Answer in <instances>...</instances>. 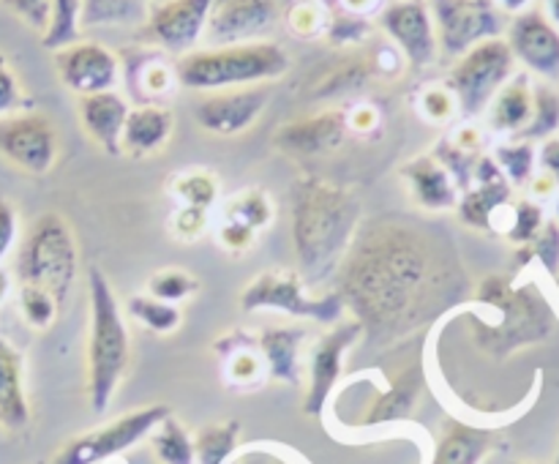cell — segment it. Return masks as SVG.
Segmentation results:
<instances>
[{"mask_svg":"<svg viewBox=\"0 0 559 464\" xmlns=\"http://www.w3.org/2000/svg\"><path fill=\"white\" fill-rule=\"evenodd\" d=\"M336 282L344 309L380 347L413 336L473 293L451 235L402 216L360 224Z\"/></svg>","mask_w":559,"mask_h":464,"instance_id":"cell-1","label":"cell"},{"mask_svg":"<svg viewBox=\"0 0 559 464\" xmlns=\"http://www.w3.org/2000/svg\"><path fill=\"white\" fill-rule=\"evenodd\" d=\"M293 246L306 287L336 282L338 267L360 227V202L353 191L322 178L293 183Z\"/></svg>","mask_w":559,"mask_h":464,"instance_id":"cell-2","label":"cell"},{"mask_svg":"<svg viewBox=\"0 0 559 464\" xmlns=\"http://www.w3.org/2000/svg\"><path fill=\"white\" fill-rule=\"evenodd\" d=\"M475 304L473 338L495 358L540 344L555 331V311L535 284H516L511 276L491 273L475 287Z\"/></svg>","mask_w":559,"mask_h":464,"instance_id":"cell-3","label":"cell"},{"mask_svg":"<svg viewBox=\"0 0 559 464\" xmlns=\"http://www.w3.org/2000/svg\"><path fill=\"white\" fill-rule=\"evenodd\" d=\"M91 336H87V398L93 413H107L131 364V336L115 289L98 267L87 271Z\"/></svg>","mask_w":559,"mask_h":464,"instance_id":"cell-4","label":"cell"},{"mask_svg":"<svg viewBox=\"0 0 559 464\" xmlns=\"http://www.w3.org/2000/svg\"><path fill=\"white\" fill-rule=\"evenodd\" d=\"M293 66L287 49L273 41L227 44V47L191 49L175 63V76L189 91L216 93L233 87L265 85L284 76Z\"/></svg>","mask_w":559,"mask_h":464,"instance_id":"cell-5","label":"cell"},{"mask_svg":"<svg viewBox=\"0 0 559 464\" xmlns=\"http://www.w3.org/2000/svg\"><path fill=\"white\" fill-rule=\"evenodd\" d=\"M80 267L76 238L60 213H41L25 233L16 254V278L55 295L63 304Z\"/></svg>","mask_w":559,"mask_h":464,"instance_id":"cell-6","label":"cell"},{"mask_svg":"<svg viewBox=\"0 0 559 464\" xmlns=\"http://www.w3.org/2000/svg\"><path fill=\"white\" fill-rule=\"evenodd\" d=\"M516 69L511 47L506 38H489L456 58V63L448 71V91L456 96L459 115L462 118H478L489 104L495 102L497 93L502 91Z\"/></svg>","mask_w":559,"mask_h":464,"instance_id":"cell-7","label":"cell"},{"mask_svg":"<svg viewBox=\"0 0 559 464\" xmlns=\"http://www.w3.org/2000/svg\"><path fill=\"white\" fill-rule=\"evenodd\" d=\"M240 309L246 314L265 309L284 311L289 317H304V320L325 322V325L342 322L344 311H347L336 289L322 295H309L304 278L295 271H267L251 278L249 287L240 293Z\"/></svg>","mask_w":559,"mask_h":464,"instance_id":"cell-8","label":"cell"},{"mask_svg":"<svg viewBox=\"0 0 559 464\" xmlns=\"http://www.w3.org/2000/svg\"><path fill=\"white\" fill-rule=\"evenodd\" d=\"M167 415H173V409H169L167 404H147V407L131 409V413L115 418L112 424H104L98 426V429L85 431V435L69 440L58 453H55L49 464L109 462V459L120 456V453H126L129 448H134L136 442H142L145 437H151L153 429H156Z\"/></svg>","mask_w":559,"mask_h":464,"instance_id":"cell-9","label":"cell"},{"mask_svg":"<svg viewBox=\"0 0 559 464\" xmlns=\"http://www.w3.org/2000/svg\"><path fill=\"white\" fill-rule=\"evenodd\" d=\"M437 44L445 58H462L489 38H500L506 20L495 0H429Z\"/></svg>","mask_w":559,"mask_h":464,"instance_id":"cell-10","label":"cell"},{"mask_svg":"<svg viewBox=\"0 0 559 464\" xmlns=\"http://www.w3.org/2000/svg\"><path fill=\"white\" fill-rule=\"evenodd\" d=\"M0 156L27 175H47L58 158V131L41 112L0 118Z\"/></svg>","mask_w":559,"mask_h":464,"instance_id":"cell-11","label":"cell"},{"mask_svg":"<svg viewBox=\"0 0 559 464\" xmlns=\"http://www.w3.org/2000/svg\"><path fill=\"white\" fill-rule=\"evenodd\" d=\"M380 27L415 69H429L440 58L429 0H393L380 11Z\"/></svg>","mask_w":559,"mask_h":464,"instance_id":"cell-12","label":"cell"},{"mask_svg":"<svg viewBox=\"0 0 559 464\" xmlns=\"http://www.w3.org/2000/svg\"><path fill=\"white\" fill-rule=\"evenodd\" d=\"M278 20H282L278 0H213L205 41L211 47L265 41Z\"/></svg>","mask_w":559,"mask_h":464,"instance_id":"cell-13","label":"cell"},{"mask_svg":"<svg viewBox=\"0 0 559 464\" xmlns=\"http://www.w3.org/2000/svg\"><path fill=\"white\" fill-rule=\"evenodd\" d=\"M364 336V328L355 320H342L317 338L309 360V391L304 398V413L311 418H320L325 413L331 393L336 388L344 369V355L349 353L358 338Z\"/></svg>","mask_w":559,"mask_h":464,"instance_id":"cell-14","label":"cell"},{"mask_svg":"<svg viewBox=\"0 0 559 464\" xmlns=\"http://www.w3.org/2000/svg\"><path fill=\"white\" fill-rule=\"evenodd\" d=\"M271 102V91L265 85L233 87V91L207 93L194 104V120L202 131L216 136H235L249 131L260 120Z\"/></svg>","mask_w":559,"mask_h":464,"instance_id":"cell-15","label":"cell"},{"mask_svg":"<svg viewBox=\"0 0 559 464\" xmlns=\"http://www.w3.org/2000/svg\"><path fill=\"white\" fill-rule=\"evenodd\" d=\"M213 0H162L147 11L145 38L173 55H186L205 38Z\"/></svg>","mask_w":559,"mask_h":464,"instance_id":"cell-16","label":"cell"},{"mask_svg":"<svg viewBox=\"0 0 559 464\" xmlns=\"http://www.w3.org/2000/svg\"><path fill=\"white\" fill-rule=\"evenodd\" d=\"M55 71L60 82L76 96L115 91L120 80V60L98 41H76L55 52Z\"/></svg>","mask_w":559,"mask_h":464,"instance_id":"cell-17","label":"cell"},{"mask_svg":"<svg viewBox=\"0 0 559 464\" xmlns=\"http://www.w3.org/2000/svg\"><path fill=\"white\" fill-rule=\"evenodd\" d=\"M508 47L513 58L522 60L530 71L557 80L559 76V27L538 9H527L516 14L508 25Z\"/></svg>","mask_w":559,"mask_h":464,"instance_id":"cell-18","label":"cell"},{"mask_svg":"<svg viewBox=\"0 0 559 464\" xmlns=\"http://www.w3.org/2000/svg\"><path fill=\"white\" fill-rule=\"evenodd\" d=\"M349 134V120L344 109H325V112L309 115L284 123L273 134V145L287 156H322L344 145Z\"/></svg>","mask_w":559,"mask_h":464,"instance_id":"cell-19","label":"cell"},{"mask_svg":"<svg viewBox=\"0 0 559 464\" xmlns=\"http://www.w3.org/2000/svg\"><path fill=\"white\" fill-rule=\"evenodd\" d=\"M129 104L120 93H93L80 98V123L85 134L96 142L109 156H120V140H123L126 118H129Z\"/></svg>","mask_w":559,"mask_h":464,"instance_id":"cell-20","label":"cell"},{"mask_svg":"<svg viewBox=\"0 0 559 464\" xmlns=\"http://www.w3.org/2000/svg\"><path fill=\"white\" fill-rule=\"evenodd\" d=\"M402 178L407 180L409 194L418 202V207L429 213L451 211L459 202V189L453 183L451 172L431 156H418L402 167Z\"/></svg>","mask_w":559,"mask_h":464,"instance_id":"cell-21","label":"cell"},{"mask_svg":"<svg viewBox=\"0 0 559 464\" xmlns=\"http://www.w3.org/2000/svg\"><path fill=\"white\" fill-rule=\"evenodd\" d=\"M31 424L25 393V364L11 342L0 336V429L22 431Z\"/></svg>","mask_w":559,"mask_h":464,"instance_id":"cell-22","label":"cell"},{"mask_svg":"<svg viewBox=\"0 0 559 464\" xmlns=\"http://www.w3.org/2000/svg\"><path fill=\"white\" fill-rule=\"evenodd\" d=\"M175 129V118L167 107L162 104H140V107L129 109L126 118L123 140H120V151L129 156H151V153L162 151L167 145L169 134Z\"/></svg>","mask_w":559,"mask_h":464,"instance_id":"cell-23","label":"cell"},{"mask_svg":"<svg viewBox=\"0 0 559 464\" xmlns=\"http://www.w3.org/2000/svg\"><path fill=\"white\" fill-rule=\"evenodd\" d=\"M306 342V328L300 325H282L267 328L257 338L262 360L271 380L298 385L300 382V344Z\"/></svg>","mask_w":559,"mask_h":464,"instance_id":"cell-24","label":"cell"},{"mask_svg":"<svg viewBox=\"0 0 559 464\" xmlns=\"http://www.w3.org/2000/svg\"><path fill=\"white\" fill-rule=\"evenodd\" d=\"M495 448V431L451 420L442 431L429 464H484Z\"/></svg>","mask_w":559,"mask_h":464,"instance_id":"cell-25","label":"cell"},{"mask_svg":"<svg viewBox=\"0 0 559 464\" xmlns=\"http://www.w3.org/2000/svg\"><path fill=\"white\" fill-rule=\"evenodd\" d=\"M420 391H424V374H420L418 366H409L407 371H402V374L371 402V407L366 409L364 424L382 426L409 418L413 409L418 407Z\"/></svg>","mask_w":559,"mask_h":464,"instance_id":"cell-26","label":"cell"},{"mask_svg":"<svg viewBox=\"0 0 559 464\" xmlns=\"http://www.w3.org/2000/svg\"><path fill=\"white\" fill-rule=\"evenodd\" d=\"M533 118V85L527 74H513L489 104V123L500 134H522Z\"/></svg>","mask_w":559,"mask_h":464,"instance_id":"cell-27","label":"cell"},{"mask_svg":"<svg viewBox=\"0 0 559 464\" xmlns=\"http://www.w3.org/2000/svg\"><path fill=\"white\" fill-rule=\"evenodd\" d=\"M511 205V183L497 180V183H473L462 191L456 202L459 222L480 233H495L497 213Z\"/></svg>","mask_w":559,"mask_h":464,"instance_id":"cell-28","label":"cell"},{"mask_svg":"<svg viewBox=\"0 0 559 464\" xmlns=\"http://www.w3.org/2000/svg\"><path fill=\"white\" fill-rule=\"evenodd\" d=\"M240 420L207 424L194 437L197 464H227L238 453Z\"/></svg>","mask_w":559,"mask_h":464,"instance_id":"cell-29","label":"cell"},{"mask_svg":"<svg viewBox=\"0 0 559 464\" xmlns=\"http://www.w3.org/2000/svg\"><path fill=\"white\" fill-rule=\"evenodd\" d=\"M151 448L162 464H197L194 456V437L186 431L178 418L167 415L162 424L153 429Z\"/></svg>","mask_w":559,"mask_h":464,"instance_id":"cell-30","label":"cell"},{"mask_svg":"<svg viewBox=\"0 0 559 464\" xmlns=\"http://www.w3.org/2000/svg\"><path fill=\"white\" fill-rule=\"evenodd\" d=\"M82 33V0H52L49 25L41 33V44L52 52L80 41Z\"/></svg>","mask_w":559,"mask_h":464,"instance_id":"cell-31","label":"cell"},{"mask_svg":"<svg viewBox=\"0 0 559 464\" xmlns=\"http://www.w3.org/2000/svg\"><path fill=\"white\" fill-rule=\"evenodd\" d=\"M224 222H235L240 227L254 229V233L265 229L273 222V205L267 191L246 189L229 197L227 205H224Z\"/></svg>","mask_w":559,"mask_h":464,"instance_id":"cell-32","label":"cell"},{"mask_svg":"<svg viewBox=\"0 0 559 464\" xmlns=\"http://www.w3.org/2000/svg\"><path fill=\"white\" fill-rule=\"evenodd\" d=\"M147 20L145 0H82V27Z\"/></svg>","mask_w":559,"mask_h":464,"instance_id":"cell-33","label":"cell"},{"mask_svg":"<svg viewBox=\"0 0 559 464\" xmlns=\"http://www.w3.org/2000/svg\"><path fill=\"white\" fill-rule=\"evenodd\" d=\"M495 162L500 164L502 175L511 186H527L535 178V162H538V153H535L533 142L516 140V142H502L495 147Z\"/></svg>","mask_w":559,"mask_h":464,"instance_id":"cell-34","label":"cell"},{"mask_svg":"<svg viewBox=\"0 0 559 464\" xmlns=\"http://www.w3.org/2000/svg\"><path fill=\"white\" fill-rule=\"evenodd\" d=\"M559 129V93L549 85L533 87V118L527 129L519 134V140H549Z\"/></svg>","mask_w":559,"mask_h":464,"instance_id":"cell-35","label":"cell"},{"mask_svg":"<svg viewBox=\"0 0 559 464\" xmlns=\"http://www.w3.org/2000/svg\"><path fill=\"white\" fill-rule=\"evenodd\" d=\"M129 314L153 333L178 331L180 320H183L178 306L164 304V300L151 298V295H134V298L129 300Z\"/></svg>","mask_w":559,"mask_h":464,"instance_id":"cell-36","label":"cell"},{"mask_svg":"<svg viewBox=\"0 0 559 464\" xmlns=\"http://www.w3.org/2000/svg\"><path fill=\"white\" fill-rule=\"evenodd\" d=\"M169 189L183 205L207 211L218 197V180L207 169H186L169 183Z\"/></svg>","mask_w":559,"mask_h":464,"instance_id":"cell-37","label":"cell"},{"mask_svg":"<svg viewBox=\"0 0 559 464\" xmlns=\"http://www.w3.org/2000/svg\"><path fill=\"white\" fill-rule=\"evenodd\" d=\"M197 293H200V278L180 271V267H164V271L153 273L147 278V295L164 300V304L178 306L180 300L191 298Z\"/></svg>","mask_w":559,"mask_h":464,"instance_id":"cell-38","label":"cell"},{"mask_svg":"<svg viewBox=\"0 0 559 464\" xmlns=\"http://www.w3.org/2000/svg\"><path fill=\"white\" fill-rule=\"evenodd\" d=\"M371 76L369 66L364 60H344L338 63L331 74L322 76V82H317L314 96L317 98H331V96H344V93H355L366 85V80Z\"/></svg>","mask_w":559,"mask_h":464,"instance_id":"cell-39","label":"cell"},{"mask_svg":"<svg viewBox=\"0 0 559 464\" xmlns=\"http://www.w3.org/2000/svg\"><path fill=\"white\" fill-rule=\"evenodd\" d=\"M58 300L52 293L41 287H33V284H20V311L25 317V322L36 331H44L55 322L58 317Z\"/></svg>","mask_w":559,"mask_h":464,"instance_id":"cell-40","label":"cell"},{"mask_svg":"<svg viewBox=\"0 0 559 464\" xmlns=\"http://www.w3.org/2000/svg\"><path fill=\"white\" fill-rule=\"evenodd\" d=\"M546 218H544V207L533 200H522L513 205L511 211V224H508L506 235L511 243L516 246H530L538 233L544 229Z\"/></svg>","mask_w":559,"mask_h":464,"instance_id":"cell-41","label":"cell"},{"mask_svg":"<svg viewBox=\"0 0 559 464\" xmlns=\"http://www.w3.org/2000/svg\"><path fill=\"white\" fill-rule=\"evenodd\" d=\"M289 31L300 38H317L325 33L328 14L317 0H295L287 11H284Z\"/></svg>","mask_w":559,"mask_h":464,"instance_id":"cell-42","label":"cell"},{"mask_svg":"<svg viewBox=\"0 0 559 464\" xmlns=\"http://www.w3.org/2000/svg\"><path fill=\"white\" fill-rule=\"evenodd\" d=\"M325 36L328 41L336 44V47H355V44L366 41V38L371 36V22L369 16L342 11V14H333L331 20H328Z\"/></svg>","mask_w":559,"mask_h":464,"instance_id":"cell-43","label":"cell"},{"mask_svg":"<svg viewBox=\"0 0 559 464\" xmlns=\"http://www.w3.org/2000/svg\"><path fill=\"white\" fill-rule=\"evenodd\" d=\"M265 360L260 358L257 353H251V349L246 347H235L233 353H229V366H227V377L233 385H257V382L262 380V374H265Z\"/></svg>","mask_w":559,"mask_h":464,"instance_id":"cell-44","label":"cell"},{"mask_svg":"<svg viewBox=\"0 0 559 464\" xmlns=\"http://www.w3.org/2000/svg\"><path fill=\"white\" fill-rule=\"evenodd\" d=\"M31 107V98L22 91L20 80H16L14 69L9 66V60L0 55V118H9V115L27 112Z\"/></svg>","mask_w":559,"mask_h":464,"instance_id":"cell-45","label":"cell"},{"mask_svg":"<svg viewBox=\"0 0 559 464\" xmlns=\"http://www.w3.org/2000/svg\"><path fill=\"white\" fill-rule=\"evenodd\" d=\"M418 107L420 112H424V118L431 120V123H445V120H451L453 115L459 112L456 96L448 91V85L426 87V91L420 93Z\"/></svg>","mask_w":559,"mask_h":464,"instance_id":"cell-46","label":"cell"},{"mask_svg":"<svg viewBox=\"0 0 559 464\" xmlns=\"http://www.w3.org/2000/svg\"><path fill=\"white\" fill-rule=\"evenodd\" d=\"M533 251V260H538L544 265L546 273L557 276L559 273V222H546L544 229L538 233V238L530 243Z\"/></svg>","mask_w":559,"mask_h":464,"instance_id":"cell-47","label":"cell"},{"mask_svg":"<svg viewBox=\"0 0 559 464\" xmlns=\"http://www.w3.org/2000/svg\"><path fill=\"white\" fill-rule=\"evenodd\" d=\"M5 9L11 14L20 16L27 27L33 31H47L49 25V11H52V0H3Z\"/></svg>","mask_w":559,"mask_h":464,"instance_id":"cell-48","label":"cell"},{"mask_svg":"<svg viewBox=\"0 0 559 464\" xmlns=\"http://www.w3.org/2000/svg\"><path fill=\"white\" fill-rule=\"evenodd\" d=\"M173 233L178 235L180 240H197L207 227V211L202 207H191V205H180L178 213L169 222Z\"/></svg>","mask_w":559,"mask_h":464,"instance_id":"cell-49","label":"cell"},{"mask_svg":"<svg viewBox=\"0 0 559 464\" xmlns=\"http://www.w3.org/2000/svg\"><path fill=\"white\" fill-rule=\"evenodd\" d=\"M227 464H300L298 459L289 456L284 448L276 445H249L235 453Z\"/></svg>","mask_w":559,"mask_h":464,"instance_id":"cell-50","label":"cell"},{"mask_svg":"<svg viewBox=\"0 0 559 464\" xmlns=\"http://www.w3.org/2000/svg\"><path fill=\"white\" fill-rule=\"evenodd\" d=\"M16 240H20V213L14 202L0 197V262L14 251Z\"/></svg>","mask_w":559,"mask_h":464,"instance_id":"cell-51","label":"cell"},{"mask_svg":"<svg viewBox=\"0 0 559 464\" xmlns=\"http://www.w3.org/2000/svg\"><path fill=\"white\" fill-rule=\"evenodd\" d=\"M254 229L240 227V224L235 222H222V227H218V243L227 251H233V254H243L246 249H251V246H254Z\"/></svg>","mask_w":559,"mask_h":464,"instance_id":"cell-52","label":"cell"},{"mask_svg":"<svg viewBox=\"0 0 559 464\" xmlns=\"http://www.w3.org/2000/svg\"><path fill=\"white\" fill-rule=\"evenodd\" d=\"M538 164L544 169V175H549L551 180L559 186V136H549L544 140L538 151Z\"/></svg>","mask_w":559,"mask_h":464,"instance_id":"cell-53","label":"cell"},{"mask_svg":"<svg viewBox=\"0 0 559 464\" xmlns=\"http://www.w3.org/2000/svg\"><path fill=\"white\" fill-rule=\"evenodd\" d=\"M380 3L382 0H342L344 11H349V14H360V16H369Z\"/></svg>","mask_w":559,"mask_h":464,"instance_id":"cell-54","label":"cell"},{"mask_svg":"<svg viewBox=\"0 0 559 464\" xmlns=\"http://www.w3.org/2000/svg\"><path fill=\"white\" fill-rule=\"evenodd\" d=\"M497 9L500 11H508V14H522V11L530 9V3L533 0H495Z\"/></svg>","mask_w":559,"mask_h":464,"instance_id":"cell-55","label":"cell"},{"mask_svg":"<svg viewBox=\"0 0 559 464\" xmlns=\"http://www.w3.org/2000/svg\"><path fill=\"white\" fill-rule=\"evenodd\" d=\"M546 16L555 27H559V0H546Z\"/></svg>","mask_w":559,"mask_h":464,"instance_id":"cell-56","label":"cell"},{"mask_svg":"<svg viewBox=\"0 0 559 464\" xmlns=\"http://www.w3.org/2000/svg\"><path fill=\"white\" fill-rule=\"evenodd\" d=\"M9 293H11V278H9V273H5L3 267H0V304H3V300L9 298Z\"/></svg>","mask_w":559,"mask_h":464,"instance_id":"cell-57","label":"cell"},{"mask_svg":"<svg viewBox=\"0 0 559 464\" xmlns=\"http://www.w3.org/2000/svg\"><path fill=\"white\" fill-rule=\"evenodd\" d=\"M557 222H559V197H557Z\"/></svg>","mask_w":559,"mask_h":464,"instance_id":"cell-58","label":"cell"},{"mask_svg":"<svg viewBox=\"0 0 559 464\" xmlns=\"http://www.w3.org/2000/svg\"><path fill=\"white\" fill-rule=\"evenodd\" d=\"M555 278H557V289H559V273H557V276H555Z\"/></svg>","mask_w":559,"mask_h":464,"instance_id":"cell-59","label":"cell"},{"mask_svg":"<svg viewBox=\"0 0 559 464\" xmlns=\"http://www.w3.org/2000/svg\"><path fill=\"white\" fill-rule=\"evenodd\" d=\"M513 464H530V462H513Z\"/></svg>","mask_w":559,"mask_h":464,"instance_id":"cell-60","label":"cell"},{"mask_svg":"<svg viewBox=\"0 0 559 464\" xmlns=\"http://www.w3.org/2000/svg\"><path fill=\"white\" fill-rule=\"evenodd\" d=\"M557 464H559V453H557Z\"/></svg>","mask_w":559,"mask_h":464,"instance_id":"cell-61","label":"cell"},{"mask_svg":"<svg viewBox=\"0 0 559 464\" xmlns=\"http://www.w3.org/2000/svg\"><path fill=\"white\" fill-rule=\"evenodd\" d=\"M156 3H162V0H156Z\"/></svg>","mask_w":559,"mask_h":464,"instance_id":"cell-62","label":"cell"}]
</instances>
